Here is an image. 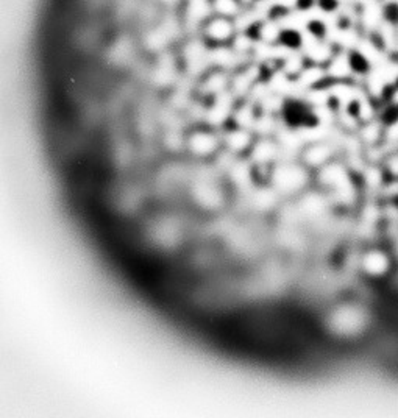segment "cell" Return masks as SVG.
<instances>
[{"label": "cell", "instance_id": "obj_4", "mask_svg": "<svg viewBox=\"0 0 398 418\" xmlns=\"http://www.w3.org/2000/svg\"><path fill=\"white\" fill-rule=\"evenodd\" d=\"M328 158H329V150H328V147H325V146H316V147L309 148L308 153H306L308 163L312 164V166H322V164H325L326 161H328Z\"/></svg>", "mask_w": 398, "mask_h": 418}, {"label": "cell", "instance_id": "obj_5", "mask_svg": "<svg viewBox=\"0 0 398 418\" xmlns=\"http://www.w3.org/2000/svg\"><path fill=\"white\" fill-rule=\"evenodd\" d=\"M364 266H366V269L372 273H379L386 267V259L379 253H372L364 259Z\"/></svg>", "mask_w": 398, "mask_h": 418}, {"label": "cell", "instance_id": "obj_6", "mask_svg": "<svg viewBox=\"0 0 398 418\" xmlns=\"http://www.w3.org/2000/svg\"><path fill=\"white\" fill-rule=\"evenodd\" d=\"M249 138H250V136H247L242 131H234V133H231L230 136H228V146H230V148L234 150V151H241V150H244L245 147H247V144L250 142Z\"/></svg>", "mask_w": 398, "mask_h": 418}, {"label": "cell", "instance_id": "obj_1", "mask_svg": "<svg viewBox=\"0 0 398 418\" xmlns=\"http://www.w3.org/2000/svg\"><path fill=\"white\" fill-rule=\"evenodd\" d=\"M234 27L230 21V18H225V16H219L216 14L214 18H209L206 25H205V36L213 41V42H222L230 41L233 36Z\"/></svg>", "mask_w": 398, "mask_h": 418}, {"label": "cell", "instance_id": "obj_2", "mask_svg": "<svg viewBox=\"0 0 398 418\" xmlns=\"http://www.w3.org/2000/svg\"><path fill=\"white\" fill-rule=\"evenodd\" d=\"M275 176H276V183L279 187H283V189H297V187L301 184V180H303V175L300 173V170L297 167H292V166H283L279 167L276 172H275Z\"/></svg>", "mask_w": 398, "mask_h": 418}, {"label": "cell", "instance_id": "obj_7", "mask_svg": "<svg viewBox=\"0 0 398 418\" xmlns=\"http://www.w3.org/2000/svg\"><path fill=\"white\" fill-rule=\"evenodd\" d=\"M214 8L219 16L230 18L231 14L238 11V3H236V0H216Z\"/></svg>", "mask_w": 398, "mask_h": 418}, {"label": "cell", "instance_id": "obj_3", "mask_svg": "<svg viewBox=\"0 0 398 418\" xmlns=\"http://www.w3.org/2000/svg\"><path fill=\"white\" fill-rule=\"evenodd\" d=\"M217 147V142L214 139V136H211L208 133H196L191 136L189 139V148L197 153V155H208V153H213Z\"/></svg>", "mask_w": 398, "mask_h": 418}]
</instances>
